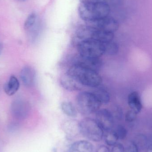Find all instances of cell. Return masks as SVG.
Listing matches in <instances>:
<instances>
[{
  "instance_id": "cell-13",
  "label": "cell",
  "mask_w": 152,
  "mask_h": 152,
  "mask_svg": "<svg viewBox=\"0 0 152 152\" xmlns=\"http://www.w3.org/2000/svg\"><path fill=\"white\" fill-rule=\"evenodd\" d=\"M60 83L61 86L68 91H78L81 90L84 86L75 78L67 73L61 76Z\"/></svg>"
},
{
  "instance_id": "cell-29",
  "label": "cell",
  "mask_w": 152,
  "mask_h": 152,
  "mask_svg": "<svg viewBox=\"0 0 152 152\" xmlns=\"http://www.w3.org/2000/svg\"><path fill=\"white\" fill-rule=\"evenodd\" d=\"M146 152H152V144L150 145L147 148Z\"/></svg>"
},
{
  "instance_id": "cell-3",
  "label": "cell",
  "mask_w": 152,
  "mask_h": 152,
  "mask_svg": "<svg viewBox=\"0 0 152 152\" xmlns=\"http://www.w3.org/2000/svg\"><path fill=\"white\" fill-rule=\"evenodd\" d=\"M76 37L80 42L93 40L102 42H106L113 40L114 34L96 29L87 25L80 27L77 29Z\"/></svg>"
},
{
  "instance_id": "cell-22",
  "label": "cell",
  "mask_w": 152,
  "mask_h": 152,
  "mask_svg": "<svg viewBox=\"0 0 152 152\" xmlns=\"http://www.w3.org/2000/svg\"><path fill=\"white\" fill-rule=\"evenodd\" d=\"M118 136L119 140H124L127 135L128 131L122 125H118L114 129Z\"/></svg>"
},
{
  "instance_id": "cell-15",
  "label": "cell",
  "mask_w": 152,
  "mask_h": 152,
  "mask_svg": "<svg viewBox=\"0 0 152 152\" xmlns=\"http://www.w3.org/2000/svg\"><path fill=\"white\" fill-rule=\"evenodd\" d=\"M68 152H94V145L86 140L77 141L70 145Z\"/></svg>"
},
{
  "instance_id": "cell-9",
  "label": "cell",
  "mask_w": 152,
  "mask_h": 152,
  "mask_svg": "<svg viewBox=\"0 0 152 152\" xmlns=\"http://www.w3.org/2000/svg\"><path fill=\"white\" fill-rule=\"evenodd\" d=\"M10 109L13 118L16 119L23 120L26 118L29 112V104L25 100L18 99L12 102Z\"/></svg>"
},
{
  "instance_id": "cell-25",
  "label": "cell",
  "mask_w": 152,
  "mask_h": 152,
  "mask_svg": "<svg viewBox=\"0 0 152 152\" xmlns=\"http://www.w3.org/2000/svg\"><path fill=\"white\" fill-rule=\"evenodd\" d=\"M137 114L135 112L131 110L128 111L126 113V116H125L126 121L128 123L133 122L136 118Z\"/></svg>"
},
{
  "instance_id": "cell-18",
  "label": "cell",
  "mask_w": 152,
  "mask_h": 152,
  "mask_svg": "<svg viewBox=\"0 0 152 152\" xmlns=\"http://www.w3.org/2000/svg\"><path fill=\"white\" fill-rule=\"evenodd\" d=\"M92 93L102 104H106L110 102V94L103 88H97Z\"/></svg>"
},
{
  "instance_id": "cell-5",
  "label": "cell",
  "mask_w": 152,
  "mask_h": 152,
  "mask_svg": "<svg viewBox=\"0 0 152 152\" xmlns=\"http://www.w3.org/2000/svg\"><path fill=\"white\" fill-rule=\"evenodd\" d=\"M76 101L79 110L86 115L97 112L102 104L92 92H81L77 96Z\"/></svg>"
},
{
  "instance_id": "cell-10",
  "label": "cell",
  "mask_w": 152,
  "mask_h": 152,
  "mask_svg": "<svg viewBox=\"0 0 152 152\" xmlns=\"http://www.w3.org/2000/svg\"><path fill=\"white\" fill-rule=\"evenodd\" d=\"M74 65H78L98 72L102 68V61L100 58H88L79 55L75 59Z\"/></svg>"
},
{
  "instance_id": "cell-8",
  "label": "cell",
  "mask_w": 152,
  "mask_h": 152,
  "mask_svg": "<svg viewBox=\"0 0 152 152\" xmlns=\"http://www.w3.org/2000/svg\"><path fill=\"white\" fill-rule=\"evenodd\" d=\"M95 120L103 130L109 131L114 127V118L112 113L109 110H99L96 113Z\"/></svg>"
},
{
  "instance_id": "cell-16",
  "label": "cell",
  "mask_w": 152,
  "mask_h": 152,
  "mask_svg": "<svg viewBox=\"0 0 152 152\" xmlns=\"http://www.w3.org/2000/svg\"><path fill=\"white\" fill-rule=\"evenodd\" d=\"M20 87V82L15 76H11L4 86V90L6 94L12 96L15 94Z\"/></svg>"
},
{
  "instance_id": "cell-17",
  "label": "cell",
  "mask_w": 152,
  "mask_h": 152,
  "mask_svg": "<svg viewBox=\"0 0 152 152\" xmlns=\"http://www.w3.org/2000/svg\"><path fill=\"white\" fill-rule=\"evenodd\" d=\"M61 110L66 115L71 118H75L77 115V112L75 107L70 102H62L61 104Z\"/></svg>"
},
{
  "instance_id": "cell-1",
  "label": "cell",
  "mask_w": 152,
  "mask_h": 152,
  "mask_svg": "<svg viewBox=\"0 0 152 152\" xmlns=\"http://www.w3.org/2000/svg\"><path fill=\"white\" fill-rule=\"evenodd\" d=\"M110 10V6L107 3H81L78 10L80 18L87 22L108 17Z\"/></svg>"
},
{
  "instance_id": "cell-12",
  "label": "cell",
  "mask_w": 152,
  "mask_h": 152,
  "mask_svg": "<svg viewBox=\"0 0 152 152\" xmlns=\"http://www.w3.org/2000/svg\"><path fill=\"white\" fill-rule=\"evenodd\" d=\"M20 77L24 86L27 87L33 86L36 78L35 70L30 66H26L20 71Z\"/></svg>"
},
{
  "instance_id": "cell-20",
  "label": "cell",
  "mask_w": 152,
  "mask_h": 152,
  "mask_svg": "<svg viewBox=\"0 0 152 152\" xmlns=\"http://www.w3.org/2000/svg\"><path fill=\"white\" fill-rule=\"evenodd\" d=\"M118 140V136L113 129L111 130L106 131L104 136V140L107 145L113 146L117 143Z\"/></svg>"
},
{
  "instance_id": "cell-23",
  "label": "cell",
  "mask_w": 152,
  "mask_h": 152,
  "mask_svg": "<svg viewBox=\"0 0 152 152\" xmlns=\"http://www.w3.org/2000/svg\"><path fill=\"white\" fill-rule=\"evenodd\" d=\"M137 147L143 148L147 145V139L146 137L143 134H139L136 136L134 141Z\"/></svg>"
},
{
  "instance_id": "cell-11",
  "label": "cell",
  "mask_w": 152,
  "mask_h": 152,
  "mask_svg": "<svg viewBox=\"0 0 152 152\" xmlns=\"http://www.w3.org/2000/svg\"><path fill=\"white\" fill-rule=\"evenodd\" d=\"M62 130L69 139H73L80 134L79 122L74 120L65 121L62 125Z\"/></svg>"
},
{
  "instance_id": "cell-14",
  "label": "cell",
  "mask_w": 152,
  "mask_h": 152,
  "mask_svg": "<svg viewBox=\"0 0 152 152\" xmlns=\"http://www.w3.org/2000/svg\"><path fill=\"white\" fill-rule=\"evenodd\" d=\"M128 103L131 110L138 114L142 109V104L141 97L138 92L134 91L129 95Z\"/></svg>"
},
{
  "instance_id": "cell-24",
  "label": "cell",
  "mask_w": 152,
  "mask_h": 152,
  "mask_svg": "<svg viewBox=\"0 0 152 152\" xmlns=\"http://www.w3.org/2000/svg\"><path fill=\"white\" fill-rule=\"evenodd\" d=\"M138 147L134 141L129 142L125 148L124 152H138Z\"/></svg>"
},
{
  "instance_id": "cell-26",
  "label": "cell",
  "mask_w": 152,
  "mask_h": 152,
  "mask_svg": "<svg viewBox=\"0 0 152 152\" xmlns=\"http://www.w3.org/2000/svg\"><path fill=\"white\" fill-rule=\"evenodd\" d=\"M112 147L110 152H124L125 147L121 143H117Z\"/></svg>"
},
{
  "instance_id": "cell-31",
  "label": "cell",
  "mask_w": 152,
  "mask_h": 152,
  "mask_svg": "<svg viewBox=\"0 0 152 152\" xmlns=\"http://www.w3.org/2000/svg\"><path fill=\"white\" fill-rule=\"evenodd\" d=\"M19 1H26V0H18Z\"/></svg>"
},
{
  "instance_id": "cell-7",
  "label": "cell",
  "mask_w": 152,
  "mask_h": 152,
  "mask_svg": "<svg viewBox=\"0 0 152 152\" xmlns=\"http://www.w3.org/2000/svg\"><path fill=\"white\" fill-rule=\"evenodd\" d=\"M87 25L96 29L114 34L119 28L118 22L116 20L109 17L95 21L87 22Z\"/></svg>"
},
{
  "instance_id": "cell-30",
  "label": "cell",
  "mask_w": 152,
  "mask_h": 152,
  "mask_svg": "<svg viewBox=\"0 0 152 152\" xmlns=\"http://www.w3.org/2000/svg\"><path fill=\"white\" fill-rule=\"evenodd\" d=\"M3 49V45L1 44H0V54H1L2 51Z\"/></svg>"
},
{
  "instance_id": "cell-27",
  "label": "cell",
  "mask_w": 152,
  "mask_h": 152,
  "mask_svg": "<svg viewBox=\"0 0 152 152\" xmlns=\"http://www.w3.org/2000/svg\"><path fill=\"white\" fill-rule=\"evenodd\" d=\"M81 3L94 4L98 3H106V0H80Z\"/></svg>"
},
{
  "instance_id": "cell-4",
  "label": "cell",
  "mask_w": 152,
  "mask_h": 152,
  "mask_svg": "<svg viewBox=\"0 0 152 152\" xmlns=\"http://www.w3.org/2000/svg\"><path fill=\"white\" fill-rule=\"evenodd\" d=\"M80 134L90 141L99 142L104 136V130L96 120L87 118L79 122Z\"/></svg>"
},
{
  "instance_id": "cell-6",
  "label": "cell",
  "mask_w": 152,
  "mask_h": 152,
  "mask_svg": "<svg viewBox=\"0 0 152 152\" xmlns=\"http://www.w3.org/2000/svg\"><path fill=\"white\" fill-rule=\"evenodd\" d=\"M79 54L83 57L100 58L104 54V42L93 40L81 41L77 44Z\"/></svg>"
},
{
  "instance_id": "cell-19",
  "label": "cell",
  "mask_w": 152,
  "mask_h": 152,
  "mask_svg": "<svg viewBox=\"0 0 152 152\" xmlns=\"http://www.w3.org/2000/svg\"><path fill=\"white\" fill-rule=\"evenodd\" d=\"M104 54L113 56L118 52V45L113 41L104 42Z\"/></svg>"
},
{
  "instance_id": "cell-28",
  "label": "cell",
  "mask_w": 152,
  "mask_h": 152,
  "mask_svg": "<svg viewBox=\"0 0 152 152\" xmlns=\"http://www.w3.org/2000/svg\"><path fill=\"white\" fill-rule=\"evenodd\" d=\"M96 152H110V151L107 146L102 145L97 148Z\"/></svg>"
},
{
  "instance_id": "cell-21",
  "label": "cell",
  "mask_w": 152,
  "mask_h": 152,
  "mask_svg": "<svg viewBox=\"0 0 152 152\" xmlns=\"http://www.w3.org/2000/svg\"><path fill=\"white\" fill-rule=\"evenodd\" d=\"M37 16L35 13H32L29 14L27 18L24 23V28L27 32L31 30L34 27L36 23Z\"/></svg>"
},
{
  "instance_id": "cell-2",
  "label": "cell",
  "mask_w": 152,
  "mask_h": 152,
  "mask_svg": "<svg viewBox=\"0 0 152 152\" xmlns=\"http://www.w3.org/2000/svg\"><path fill=\"white\" fill-rule=\"evenodd\" d=\"M67 73L84 86L97 87L102 82V77L97 72L78 65H73Z\"/></svg>"
}]
</instances>
